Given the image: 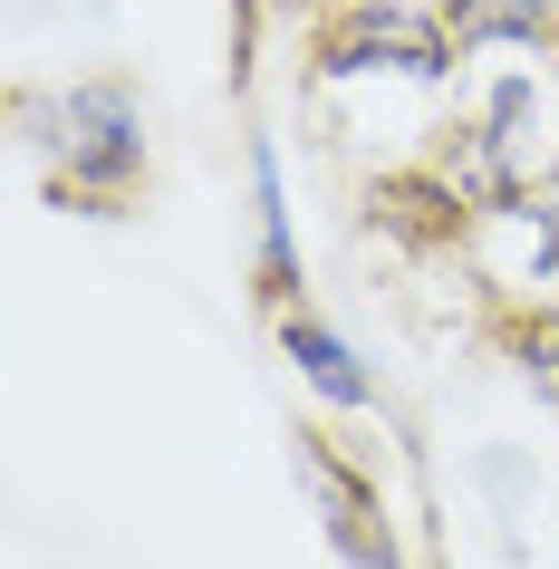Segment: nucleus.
Masks as SVG:
<instances>
[{"label":"nucleus","instance_id":"f257e3e1","mask_svg":"<svg viewBox=\"0 0 559 569\" xmlns=\"http://www.w3.org/2000/svg\"><path fill=\"white\" fill-rule=\"evenodd\" d=\"M136 174H146L136 97H126V88H78L59 107V193H78V203H117Z\"/></svg>","mask_w":559,"mask_h":569},{"label":"nucleus","instance_id":"f03ea898","mask_svg":"<svg viewBox=\"0 0 559 569\" xmlns=\"http://www.w3.org/2000/svg\"><path fill=\"white\" fill-rule=\"evenodd\" d=\"M299 473H309V492H319L328 511V540L348 550V569H396V550H386V521H377V492L328 453V435H299Z\"/></svg>","mask_w":559,"mask_h":569},{"label":"nucleus","instance_id":"7ed1b4c3","mask_svg":"<svg viewBox=\"0 0 559 569\" xmlns=\"http://www.w3.org/2000/svg\"><path fill=\"white\" fill-rule=\"evenodd\" d=\"M280 348H290V367L309 377V396H328V406H377V387H367V367H357V348L338 329H319L309 309H280Z\"/></svg>","mask_w":559,"mask_h":569},{"label":"nucleus","instance_id":"20e7f679","mask_svg":"<svg viewBox=\"0 0 559 569\" xmlns=\"http://www.w3.org/2000/svg\"><path fill=\"white\" fill-rule=\"evenodd\" d=\"M443 30L463 59H501V49H540L550 0H443Z\"/></svg>","mask_w":559,"mask_h":569},{"label":"nucleus","instance_id":"39448f33","mask_svg":"<svg viewBox=\"0 0 559 569\" xmlns=\"http://www.w3.org/2000/svg\"><path fill=\"white\" fill-rule=\"evenodd\" d=\"M251 203H261V261H270V290L290 300L299 290V241H290V193H280V154L251 146Z\"/></svg>","mask_w":559,"mask_h":569},{"label":"nucleus","instance_id":"423d86ee","mask_svg":"<svg viewBox=\"0 0 559 569\" xmlns=\"http://www.w3.org/2000/svg\"><path fill=\"white\" fill-rule=\"evenodd\" d=\"M511 348H521V367H530V377H540V396H550V406H559V319H530V329L511 338Z\"/></svg>","mask_w":559,"mask_h":569},{"label":"nucleus","instance_id":"0eeeda50","mask_svg":"<svg viewBox=\"0 0 559 569\" xmlns=\"http://www.w3.org/2000/svg\"><path fill=\"white\" fill-rule=\"evenodd\" d=\"M550 20H559V0H550Z\"/></svg>","mask_w":559,"mask_h":569}]
</instances>
